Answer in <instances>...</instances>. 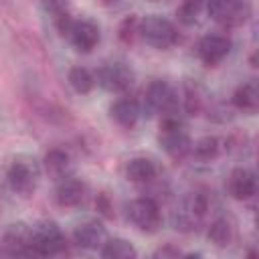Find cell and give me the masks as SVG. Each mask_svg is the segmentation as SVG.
<instances>
[{
  "label": "cell",
  "mask_w": 259,
  "mask_h": 259,
  "mask_svg": "<svg viewBox=\"0 0 259 259\" xmlns=\"http://www.w3.org/2000/svg\"><path fill=\"white\" fill-rule=\"evenodd\" d=\"M158 140H160V146L164 148V152L174 160H182L192 148L186 125L174 113H164V117L160 121V138Z\"/></svg>",
  "instance_id": "1"
},
{
  "label": "cell",
  "mask_w": 259,
  "mask_h": 259,
  "mask_svg": "<svg viewBox=\"0 0 259 259\" xmlns=\"http://www.w3.org/2000/svg\"><path fill=\"white\" fill-rule=\"evenodd\" d=\"M138 32L154 49H170L178 40L176 26L168 18H162L158 14H150L144 20H140Z\"/></svg>",
  "instance_id": "2"
},
{
  "label": "cell",
  "mask_w": 259,
  "mask_h": 259,
  "mask_svg": "<svg viewBox=\"0 0 259 259\" xmlns=\"http://www.w3.org/2000/svg\"><path fill=\"white\" fill-rule=\"evenodd\" d=\"M65 237L61 233V229L57 227V223L53 221H42L36 227H32V255H40V257H53L65 251Z\"/></svg>",
  "instance_id": "3"
},
{
  "label": "cell",
  "mask_w": 259,
  "mask_h": 259,
  "mask_svg": "<svg viewBox=\"0 0 259 259\" xmlns=\"http://www.w3.org/2000/svg\"><path fill=\"white\" fill-rule=\"evenodd\" d=\"M36 166L30 160H14L6 168V184L18 196H30L36 188Z\"/></svg>",
  "instance_id": "4"
},
{
  "label": "cell",
  "mask_w": 259,
  "mask_h": 259,
  "mask_svg": "<svg viewBox=\"0 0 259 259\" xmlns=\"http://www.w3.org/2000/svg\"><path fill=\"white\" fill-rule=\"evenodd\" d=\"M208 14L223 26H239L251 14L249 0H208Z\"/></svg>",
  "instance_id": "5"
},
{
  "label": "cell",
  "mask_w": 259,
  "mask_h": 259,
  "mask_svg": "<svg viewBox=\"0 0 259 259\" xmlns=\"http://www.w3.org/2000/svg\"><path fill=\"white\" fill-rule=\"evenodd\" d=\"M127 219L144 233H154L158 231L162 217H160V206L156 204L154 198L144 196V198H136L127 204Z\"/></svg>",
  "instance_id": "6"
},
{
  "label": "cell",
  "mask_w": 259,
  "mask_h": 259,
  "mask_svg": "<svg viewBox=\"0 0 259 259\" xmlns=\"http://www.w3.org/2000/svg\"><path fill=\"white\" fill-rule=\"evenodd\" d=\"M204 212H206V198H204V194L190 192L182 200L180 208H176V212H174V225L180 231H194L198 227L200 219L204 217Z\"/></svg>",
  "instance_id": "7"
},
{
  "label": "cell",
  "mask_w": 259,
  "mask_h": 259,
  "mask_svg": "<svg viewBox=\"0 0 259 259\" xmlns=\"http://www.w3.org/2000/svg\"><path fill=\"white\" fill-rule=\"evenodd\" d=\"M32 229L24 223L10 225L0 239V255H32Z\"/></svg>",
  "instance_id": "8"
},
{
  "label": "cell",
  "mask_w": 259,
  "mask_h": 259,
  "mask_svg": "<svg viewBox=\"0 0 259 259\" xmlns=\"http://www.w3.org/2000/svg\"><path fill=\"white\" fill-rule=\"evenodd\" d=\"M97 83L107 91H127L134 85V71L123 63H107L97 73Z\"/></svg>",
  "instance_id": "9"
},
{
  "label": "cell",
  "mask_w": 259,
  "mask_h": 259,
  "mask_svg": "<svg viewBox=\"0 0 259 259\" xmlns=\"http://www.w3.org/2000/svg\"><path fill=\"white\" fill-rule=\"evenodd\" d=\"M146 99L160 113H174L178 109V95H176L174 87L160 79H156L148 85Z\"/></svg>",
  "instance_id": "10"
},
{
  "label": "cell",
  "mask_w": 259,
  "mask_h": 259,
  "mask_svg": "<svg viewBox=\"0 0 259 259\" xmlns=\"http://www.w3.org/2000/svg\"><path fill=\"white\" fill-rule=\"evenodd\" d=\"M198 57L206 67H217L231 53V38L223 34H206L198 42Z\"/></svg>",
  "instance_id": "11"
},
{
  "label": "cell",
  "mask_w": 259,
  "mask_h": 259,
  "mask_svg": "<svg viewBox=\"0 0 259 259\" xmlns=\"http://www.w3.org/2000/svg\"><path fill=\"white\" fill-rule=\"evenodd\" d=\"M67 38L79 53H91L99 42V26L91 20H75Z\"/></svg>",
  "instance_id": "12"
},
{
  "label": "cell",
  "mask_w": 259,
  "mask_h": 259,
  "mask_svg": "<svg viewBox=\"0 0 259 259\" xmlns=\"http://www.w3.org/2000/svg\"><path fill=\"white\" fill-rule=\"evenodd\" d=\"M227 188H229V194L235 200H247L257 192L255 174L251 170H247V168H235L231 172V176H229Z\"/></svg>",
  "instance_id": "13"
},
{
  "label": "cell",
  "mask_w": 259,
  "mask_h": 259,
  "mask_svg": "<svg viewBox=\"0 0 259 259\" xmlns=\"http://www.w3.org/2000/svg\"><path fill=\"white\" fill-rule=\"evenodd\" d=\"M73 241L75 245L83 247V249H97L103 247V243L107 241L105 235V227L99 221H87L83 225H79L73 233Z\"/></svg>",
  "instance_id": "14"
},
{
  "label": "cell",
  "mask_w": 259,
  "mask_h": 259,
  "mask_svg": "<svg viewBox=\"0 0 259 259\" xmlns=\"http://www.w3.org/2000/svg\"><path fill=\"white\" fill-rule=\"evenodd\" d=\"M55 198L61 206L73 208V206L81 204V200L85 198V184L77 178H61V182L57 184V190H55Z\"/></svg>",
  "instance_id": "15"
},
{
  "label": "cell",
  "mask_w": 259,
  "mask_h": 259,
  "mask_svg": "<svg viewBox=\"0 0 259 259\" xmlns=\"http://www.w3.org/2000/svg\"><path fill=\"white\" fill-rule=\"evenodd\" d=\"M111 117L115 123H119L121 127H134L138 123L140 117V105L136 99L130 97H121L111 105Z\"/></svg>",
  "instance_id": "16"
},
{
  "label": "cell",
  "mask_w": 259,
  "mask_h": 259,
  "mask_svg": "<svg viewBox=\"0 0 259 259\" xmlns=\"http://www.w3.org/2000/svg\"><path fill=\"white\" fill-rule=\"evenodd\" d=\"M156 164L150 160V158H132L125 166V176L127 180L136 182V184H144V182H150L156 178Z\"/></svg>",
  "instance_id": "17"
},
{
  "label": "cell",
  "mask_w": 259,
  "mask_h": 259,
  "mask_svg": "<svg viewBox=\"0 0 259 259\" xmlns=\"http://www.w3.org/2000/svg\"><path fill=\"white\" fill-rule=\"evenodd\" d=\"M233 105L241 111H255L259 105V89L255 81H247L239 85L233 93Z\"/></svg>",
  "instance_id": "18"
},
{
  "label": "cell",
  "mask_w": 259,
  "mask_h": 259,
  "mask_svg": "<svg viewBox=\"0 0 259 259\" xmlns=\"http://www.w3.org/2000/svg\"><path fill=\"white\" fill-rule=\"evenodd\" d=\"M45 170H47V174L49 176H53V178H63L65 176V172L69 170V166H71V158H69V154L65 152V150H61V148H53V150H49L47 154H45Z\"/></svg>",
  "instance_id": "19"
},
{
  "label": "cell",
  "mask_w": 259,
  "mask_h": 259,
  "mask_svg": "<svg viewBox=\"0 0 259 259\" xmlns=\"http://www.w3.org/2000/svg\"><path fill=\"white\" fill-rule=\"evenodd\" d=\"M99 253L105 259H134V257H138V251L125 239H109V241H105Z\"/></svg>",
  "instance_id": "20"
},
{
  "label": "cell",
  "mask_w": 259,
  "mask_h": 259,
  "mask_svg": "<svg viewBox=\"0 0 259 259\" xmlns=\"http://www.w3.org/2000/svg\"><path fill=\"white\" fill-rule=\"evenodd\" d=\"M233 237H235L233 223L227 221L225 217H221V219H217V221L210 223V227H208V239H210L217 247H227V245H231Z\"/></svg>",
  "instance_id": "21"
},
{
  "label": "cell",
  "mask_w": 259,
  "mask_h": 259,
  "mask_svg": "<svg viewBox=\"0 0 259 259\" xmlns=\"http://www.w3.org/2000/svg\"><path fill=\"white\" fill-rule=\"evenodd\" d=\"M69 85L77 91V93H89L95 85V77L85 69V67H73L67 75Z\"/></svg>",
  "instance_id": "22"
},
{
  "label": "cell",
  "mask_w": 259,
  "mask_h": 259,
  "mask_svg": "<svg viewBox=\"0 0 259 259\" xmlns=\"http://www.w3.org/2000/svg\"><path fill=\"white\" fill-rule=\"evenodd\" d=\"M190 150L194 152V156H196L198 160L210 162V160H214V158L219 156L221 144H219V140H217L214 136H204V138H200V140L194 144V148H190Z\"/></svg>",
  "instance_id": "23"
},
{
  "label": "cell",
  "mask_w": 259,
  "mask_h": 259,
  "mask_svg": "<svg viewBox=\"0 0 259 259\" xmlns=\"http://www.w3.org/2000/svg\"><path fill=\"white\" fill-rule=\"evenodd\" d=\"M202 4H204V0H182L180 6H178V10H176L178 20L182 24H186V26L194 24L198 20L200 12H202Z\"/></svg>",
  "instance_id": "24"
},
{
  "label": "cell",
  "mask_w": 259,
  "mask_h": 259,
  "mask_svg": "<svg viewBox=\"0 0 259 259\" xmlns=\"http://www.w3.org/2000/svg\"><path fill=\"white\" fill-rule=\"evenodd\" d=\"M138 26H140V20H138L134 14L127 16V18H123L121 24H119V28H117V36H119V40L125 42V45H130V42L134 40V36L138 34Z\"/></svg>",
  "instance_id": "25"
},
{
  "label": "cell",
  "mask_w": 259,
  "mask_h": 259,
  "mask_svg": "<svg viewBox=\"0 0 259 259\" xmlns=\"http://www.w3.org/2000/svg\"><path fill=\"white\" fill-rule=\"evenodd\" d=\"M184 105H186V111L188 113H198L200 111V97L194 93V91H186V99H184Z\"/></svg>",
  "instance_id": "26"
},
{
  "label": "cell",
  "mask_w": 259,
  "mask_h": 259,
  "mask_svg": "<svg viewBox=\"0 0 259 259\" xmlns=\"http://www.w3.org/2000/svg\"><path fill=\"white\" fill-rule=\"evenodd\" d=\"M95 206H97V210H99L103 217H113V212H111V202H109V198H107L105 192H101V194L97 196Z\"/></svg>",
  "instance_id": "27"
},
{
  "label": "cell",
  "mask_w": 259,
  "mask_h": 259,
  "mask_svg": "<svg viewBox=\"0 0 259 259\" xmlns=\"http://www.w3.org/2000/svg\"><path fill=\"white\" fill-rule=\"evenodd\" d=\"M45 4L53 14H61L67 10V0H45Z\"/></svg>",
  "instance_id": "28"
},
{
  "label": "cell",
  "mask_w": 259,
  "mask_h": 259,
  "mask_svg": "<svg viewBox=\"0 0 259 259\" xmlns=\"http://www.w3.org/2000/svg\"><path fill=\"white\" fill-rule=\"evenodd\" d=\"M178 255H182V253L172 245H164L158 251H154V257H178Z\"/></svg>",
  "instance_id": "29"
},
{
  "label": "cell",
  "mask_w": 259,
  "mask_h": 259,
  "mask_svg": "<svg viewBox=\"0 0 259 259\" xmlns=\"http://www.w3.org/2000/svg\"><path fill=\"white\" fill-rule=\"evenodd\" d=\"M101 2H103V4H105V6H111V4H117V2H119V0H101Z\"/></svg>",
  "instance_id": "30"
}]
</instances>
